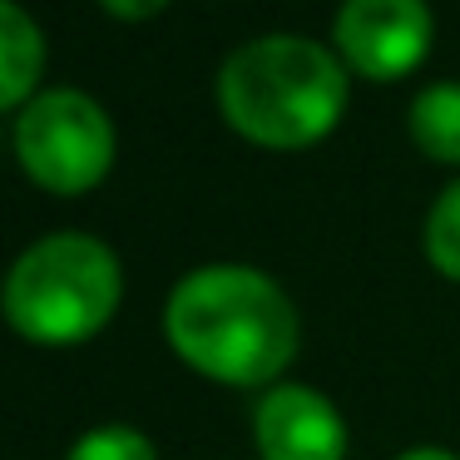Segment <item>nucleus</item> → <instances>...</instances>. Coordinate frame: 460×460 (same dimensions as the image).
I'll return each instance as SVG.
<instances>
[{"label":"nucleus","mask_w":460,"mask_h":460,"mask_svg":"<svg viewBox=\"0 0 460 460\" xmlns=\"http://www.w3.org/2000/svg\"><path fill=\"white\" fill-rule=\"evenodd\" d=\"M119 258L90 233H50L5 272V322L35 347L90 341L119 307Z\"/></svg>","instance_id":"3"},{"label":"nucleus","mask_w":460,"mask_h":460,"mask_svg":"<svg viewBox=\"0 0 460 460\" xmlns=\"http://www.w3.org/2000/svg\"><path fill=\"white\" fill-rule=\"evenodd\" d=\"M100 5L114 21H149V15H159L169 0H100Z\"/></svg>","instance_id":"11"},{"label":"nucleus","mask_w":460,"mask_h":460,"mask_svg":"<svg viewBox=\"0 0 460 460\" xmlns=\"http://www.w3.org/2000/svg\"><path fill=\"white\" fill-rule=\"evenodd\" d=\"M430 5L426 0H347L337 11L332 40L337 60L367 80H401L430 55Z\"/></svg>","instance_id":"5"},{"label":"nucleus","mask_w":460,"mask_h":460,"mask_svg":"<svg viewBox=\"0 0 460 460\" xmlns=\"http://www.w3.org/2000/svg\"><path fill=\"white\" fill-rule=\"evenodd\" d=\"M411 144L440 164H460V84H430L411 100Z\"/></svg>","instance_id":"8"},{"label":"nucleus","mask_w":460,"mask_h":460,"mask_svg":"<svg viewBox=\"0 0 460 460\" xmlns=\"http://www.w3.org/2000/svg\"><path fill=\"white\" fill-rule=\"evenodd\" d=\"M252 440L262 460H341L347 426L337 406L312 386H272L252 411Z\"/></svg>","instance_id":"6"},{"label":"nucleus","mask_w":460,"mask_h":460,"mask_svg":"<svg viewBox=\"0 0 460 460\" xmlns=\"http://www.w3.org/2000/svg\"><path fill=\"white\" fill-rule=\"evenodd\" d=\"M164 337L199 376L268 386L297 357V307L258 268H199L164 302Z\"/></svg>","instance_id":"1"},{"label":"nucleus","mask_w":460,"mask_h":460,"mask_svg":"<svg viewBox=\"0 0 460 460\" xmlns=\"http://www.w3.org/2000/svg\"><path fill=\"white\" fill-rule=\"evenodd\" d=\"M45 75V35L15 0H0V114L35 100Z\"/></svg>","instance_id":"7"},{"label":"nucleus","mask_w":460,"mask_h":460,"mask_svg":"<svg viewBox=\"0 0 460 460\" xmlns=\"http://www.w3.org/2000/svg\"><path fill=\"white\" fill-rule=\"evenodd\" d=\"M426 252L436 262V272H446L450 282H460V179L436 199L426 218Z\"/></svg>","instance_id":"9"},{"label":"nucleus","mask_w":460,"mask_h":460,"mask_svg":"<svg viewBox=\"0 0 460 460\" xmlns=\"http://www.w3.org/2000/svg\"><path fill=\"white\" fill-rule=\"evenodd\" d=\"M15 159L45 193H90L114 164V124L84 90H45L15 119Z\"/></svg>","instance_id":"4"},{"label":"nucleus","mask_w":460,"mask_h":460,"mask_svg":"<svg viewBox=\"0 0 460 460\" xmlns=\"http://www.w3.org/2000/svg\"><path fill=\"white\" fill-rule=\"evenodd\" d=\"M65 460H159V450L134 426H100V430H84Z\"/></svg>","instance_id":"10"},{"label":"nucleus","mask_w":460,"mask_h":460,"mask_svg":"<svg viewBox=\"0 0 460 460\" xmlns=\"http://www.w3.org/2000/svg\"><path fill=\"white\" fill-rule=\"evenodd\" d=\"M0 288H5V282H0Z\"/></svg>","instance_id":"13"},{"label":"nucleus","mask_w":460,"mask_h":460,"mask_svg":"<svg viewBox=\"0 0 460 460\" xmlns=\"http://www.w3.org/2000/svg\"><path fill=\"white\" fill-rule=\"evenodd\" d=\"M396 460H460V456H450V450H440V446H416V450H406V456H396Z\"/></svg>","instance_id":"12"},{"label":"nucleus","mask_w":460,"mask_h":460,"mask_svg":"<svg viewBox=\"0 0 460 460\" xmlns=\"http://www.w3.org/2000/svg\"><path fill=\"white\" fill-rule=\"evenodd\" d=\"M223 119L262 149H307L347 110V65L302 35H262L223 60Z\"/></svg>","instance_id":"2"}]
</instances>
